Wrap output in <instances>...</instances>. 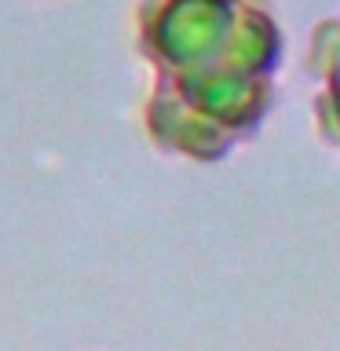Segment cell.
Returning <instances> with one entry per match:
<instances>
[{"instance_id": "obj_1", "label": "cell", "mask_w": 340, "mask_h": 351, "mask_svg": "<svg viewBox=\"0 0 340 351\" xmlns=\"http://www.w3.org/2000/svg\"><path fill=\"white\" fill-rule=\"evenodd\" d=\"M136 48L154 73L143 128L161 154L212 165L263 128L285 51L267 0H139Z\"/></svg>"}, {"instance_id": "obj_2", "label": "cell", "mask_w": 340, "mask_h": 351, "mask_svg": "<svg viewBox=\"0 0 340 351\" xmlns=\"http://www.w3.org/2000/svg\"><path fill=\"white\" fill-rule=\"evenodd\" d=\"M307 77L315 81V128L340 147V19H322L311 33Z\"/></svg>"}]
</instances>
